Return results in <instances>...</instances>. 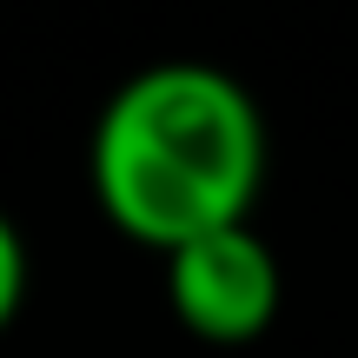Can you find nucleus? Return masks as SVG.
<instances>
[{
    "instance_id": "2",
    "label": "nucleus",
    "mask_w": 358,
    "mask_h": 358,
    "mask_svg": "<svg viewBox=\"0 0 358 358\" xmlns=\"http://www.w3.org/2000/svg\"><path fill=\"white\" fill-rule=\"evenodd\" d=\"M285 299L279 252L252 226H219L166 252V306L206 345H252Z\"/></svg>"
},
{
    "instance_id": "3",
    "label": "nucleus",
    "mask_w": 358,
    "mask_h": 358,
    "mask_svg": "<svg viewBox=\"0 0 358 358\" xmlns=\"http://www.w3.org/2000/svg\"><path fill=\"white\" fill-rule=\"evenodd\" d=\"M20 306H27V239H20V226L0 213V332L20 319Z\"/></svg>"
},
{
    "instance_id": "1",
    "label": "nucleus",
    "mask_w": 358,
    "mask_h": 358,
    "mask_svg": "<svg viewBox=\"0 0 358 358\" xmlns=\"http://www.w3.org/2000/svg\"><path fill=\"white\" fill-rule=\"evenodd\" d=\"M87 173L113 232L179 252L199 232L245 226L266 179V120L226 66L166 60L113 87Z\"/></svg>"
}]
</instances>
